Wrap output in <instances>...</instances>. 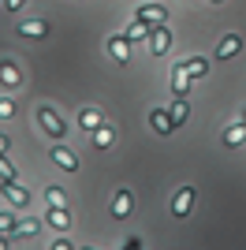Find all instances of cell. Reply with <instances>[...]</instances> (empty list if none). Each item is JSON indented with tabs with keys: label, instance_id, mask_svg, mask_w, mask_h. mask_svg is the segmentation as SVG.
<instances>
[{
	"label": "cell",
	"instance_id": "cell-1",
	"mask_svg": "<svg viewBox=\"0 0 246 250\" xmlns=\"http://www.w3.org/2000/svg\"><path fill=\"white\" fill-rule=\"evenodd\" d=\"M38 124H41V131H45L49 138H56V142L67 135V124H63L60 116H56V108H49V104H41V108H38Z\"/></svg>",
	"mask_w": 246,
	"mask_h": 250
},
{
	"label": "cell",
	"instance_id": "cell-2",
	"mask_svg": "<svg viewBox=\"0 0 246 250\" xmlns=\"http://www.w3.org/2000/svg\"><path fill=\"white\" fill-rule=\"evenodd\" d=\"M0 190H4V198L11 202V209H30V190L26 187H19L15 179H0Z\"/></svg>",
	"mask_w": 246,
	"mask_h": 250
},
{
	"label": "cell",
	"instance_id": "cell-3",
	"mask_svg": "<svg viewBox=\"0 0 246 250\" xmlns=\"http://www.w3.org/2000/svg\"><path fill=\"white\" fill-rule=\"evenodd\" d=\"M134 19L145 22V26H164V22H168V8H161V4H142V8L134 11Z\"/></svg>",
	"mask_w": 246,
	"mask_h": 250
},
{
	"label": "cell",
	"instance_id": "cell-4",
	"mask_svg": "<svg viewBox=\"0 0 246 250\" xmlns=\"http://www.w3.org/2000/svg\"><path fill=\"white\" fill-rule=\"evenodd\" d=\"M168 45H172V30H168V26H153V30H149V52H153V56H164Z\"/></svg>",
	"mask_w": 246,
	"mask_h": 250
},
{
	"label": "cell",
	"instance_id": "cell-5",
	"mask_svg": "<svg viewBox=\"0 0 246 250\" xmlns=\"http://www.w3.org/2000/svg\"><path fill=\"white\" fill-rule=\"evenodd\" d=\"M239 49H243V38H239V34H224L220 45H216V52H213V60H231Z\"/></svg>",
	"mask_w": 246,
	"mask_h": 250
},
{
	"label": "cell",
	"instance_id": "cell-6",
	"mask_svg": "<svg viewBox=\"0 0 246 250\" xmlns=\"http://www.w3.org/2000/svg\"><path fill=\"white\" fill-rule=\"evenodd\" d=\"M0 86H8V90L22 86V71L15 67V60H0Z\"/></svg>",
	"mask_w": 246,
	"mask_h": 250
},
{
	"label": "cell",
	"instance_id": "cell-7",
	"mask_svg": "<svg viewBox=\"0 0 246 250\" xmlns=\"http://www.w3.org/2000/svg\"><path fill=\"white\" fill-rule=\"evenodd\" d=\"M190 206H194V187H183V190H179V194L172 198V213L183 220L186 213H190Z\"/></svg>",
	"mask_w": 246,
	"mask_h": 250
},
{
	"label": "cell",
	"instance_id": "cell-8",
	"mask_svg": "<svg viewBox=\"0 0 246 250\" xmlns=\"http://www.w3.org/2000/svg\"><path fill=\"white\" fill-rule=\"evenodd\" d=\"M134 213V198H131V190H116V198H112V217H131Z\"/></svg>",
	"mask_w": 246,
	"mask_h": 250
},
{
	"label": "cell",
	"instance_id": "cell-9",
	"mask_svg": "<svg viewBox=\"0 0 246 250\" xmlns=\"http://www.w3.org/2000/svg\"><path fill=\"white\" fill-rule=\"evenodd\" d=\"M186 90H190V75L183 71V63H175V67H172V94L179 97V101H183V97H186Z\"/></svg>",
	"mask_w": 246,
	"mask_h": 250
},
{
	"label": "cell",
	"instance_id": "cell-10",
	"mask_svg": "<svg viewBox=\"0 0 246 250\" xmlns=\"http://www.w3.org/2000/svg\"><path fill=\"white\" fill-rule=\"evenodd\" d=\"M52 161L60 168H67V172H79V157H75L67 146H52Z\"/></svg>",
	"mask_w": 246,
	"mask_h": 250
},
{
	"label": "cell",
	"instance_id": "cell-11",
	"mask_svg": "<svg viewBox=\"0 0 246 250\" xmlns=\"http://www.w3.org/2000/svg\"><path fill=\"white\" fill-rule=\"evenodd\" d=\"M108 52H112L120 63H127L131 60V42H127L123 34H116V38H108Z\"/></svg>",
	"mask_w": 246,
	"mask_h": 250
},
{
	"label": "cell",
	"instance_id": "cell-12",
	"mask_svg": "<svg viewBox=\"0 0 246 250\" xmlns=\"http://www.w3.org/2000/svg\"><path fill=\"white\" fill-rule=\"evenodd\" d=\"M149 120H153V127L161 131V135H172V131H175V120H172V112H168V108H153V112H149Z\"/></svg>",
	"mask_w": 246,
	"mask_h": 250
},
{
	"label": "cell",
	"instance_id": "cell-13",
	"mask_svg": "<svg viewBox=\"0 0 246 250\" xmlns=\"http://www.w3.org/2000/svg\"><path fill=\"white\" fill-rule=\"evenodd\" d=\"M45 220H49L56 231H67V228H71V213H67V209H49V217H45Z\"/></svg>",
	"mask_w": 246,
	"mask_h": 250
},
{
	"label": "cell",
	"instance_id": "cell-14",
	"mask_svg": "<svg viewBox=\"0 0 246 250\" xmlns=\"http://www.w3.org/2000/svg\"><path fill=\"white\" fill-rule=\"evenodd\" d=\"M41 231V220H15V228H11V239H19V235H38Z\"/></svg>",
	"mask_w": 246,
	"mask_h": 250
},
{
	"label": "cell",
	"instance_id": "cell-15",
	"mask_svg": "<svg viewBox=\"0 0 246 250\" xmlns=\"http://www.w3.org/2000/svg\"><path fill=\"white\" fill-rule=\"evenodd\" d=\"M246 142V124H231L224 131V146H243Z\"/></svg>",
	"mask_w": 246,
	"mask_h": 250
},
{
	"label": "cell",
	"instance_id": "cell-16",
	"mask_svg": "<svg viewBox=\"0 0 246 250\" xmlns=\"http://www.w3.org/2000/svg\"><path fill=\"white\" fill-rule=\"evenodd\" d=\"M79 120H82V127H86L90 135H93V131H97V127L104 124V116L97 112V108H82V116H79Z\"/></svg>",
	"mask_w": 246,
	"mask_h": 250
},
{
	"label": "cell",
	"instance_id": "cell-17",
	"mask_svg": "<svg viewBox=\"0 0 246 250\" xmlns=\"http://www.w3.org/2000/svg\"><path fill=\"white\" fill-rule=\"evenodd\" d=\"M183 71L190 75V79H202V75L209 71V60H202V56H194V60H183Z\"/></svg>",
	"mask_w": 246,
	"mask_h": 250
},
{
	"label": "cell",
	"instance_id": "cell-18",
	"mask_svg": "<svg viewBox=\"0 0 246 250\" xmlns=\"http://www.w3.org/2000/svg\"><path fill=\"white\" fill-rule=\"evenodd\" d=\"M19 34H22V38H45V34H49V26H45L41 19H34V22H22Z\"/></svg>",
	"mask_w": 246,
	"mask_h": 250
},
{
	"label": "cell",
	"instance_id": "cell-19",
	"mask_svg": "<svg viewBox=\"0 0 246 250\" xmlns=\"http://www.w3.org/2000/svg\"><path fill=\"white\" fill-rule=\"evenodd\" d=\"M149 30H153V26H145V22L134 19L131 26H127V34H123V38H127V42H142V38H149Z\"/></svg>",
	"mask_w": 246,
	"mask_h": 250
},
{
	"label": "cell",
	"instance_id": "cell-20",
	"mask_svg": "<svg viewBox=\"0 0 246 250\" xmlns=\"http://www.w3.org/2000/svg\"><path fill=\"white\" fill-rule=\"evenodd\" d=\"M45 202H49V209H63L67 206V198H63L60 187H45Z\"/></svg>",
	"mask_w": 246,
	"mask_h": 250
},
{
	"label": "cell",
	"instance_id": "cell-21",
	"mask_svg": "<svg viewBox=\"0 0 246 250\" xmlns=\"http://www.w3.org/2000/svg\"><path fill=\"white\" fill-rule=\"evenodd\" d=\"M168 112H172V120H175V127H183L186 120H190V108H186V101H175L172 108H168Z\"/></svg>",
	"mask_w": 246,
	"mask_h": 250
},
{
	"label": "cell",
	"instance_id": "cell-22",
	"mask_svg": "<svg viewBox=\"0 0 246 250\" xmlns=\"http://www.w3.org/2000/svg\"><path fill=\"white\" fill-rule=\"evenodd\" d=\"M15 213H19V209H4V213H0V235H11V228H15Z\"/></svg>",
	"mask_w": 246,
	"mask_h": 250
},
{
	"label": "cell",
	"instance_id": "cell-23",
	"mask_svg": "<svg viewBox=\"0 0 246 250\" xmlns=\"http://www.w3.org/2000/svg\"><path fill=\"white\" fill-rule=\"evenodd\" d=\"M93 142H97V149H108V142H112V131H108V127H97V138H93Z\"/></svg>",
	"mask_w": 246,
	"mask_h": 250
},
{
	"label": "cell",
	"instance_id": "cell-24",
	"mask_svg": "<svg viewBox=\"0 0 246 250\" xmlns=\"http://www.w3.org/2000/svg\"><path fill=\"white\" fill-rule=\"evenodd\" d=\"M0 179H15V168H11L8 157H0Z\"/></svg>",
	"mask_w": 246,
	"mask_h": 250
},
{
	"label": "cell",
	"instance_id": "cell-25",
	"mask_svg": "<svg viewBox=\"0 0 246 250\" xmlns=\"http://www.w3.org/2000/svg\"><path fill=\"white\" fill-rule=\"evenodd\" d=\"M11 116H15V104L8 97H0V120H11Z\"/></svg>",
	"mask_w": 246,
	"mask_h": 250
},
{
	"label": "cell",
	"instance_id": "cell-26",
	"mask_svg": "<svg viewBox=\"0 0 246 250\" xmlns=\"http://www.w3.org/2000/svg\"><path fill=\"white\" fill-rule=\"evenodd\" d=\"M49 250H75V247H71V239H63V235H60V239L52 243V247H49Z\"/></svg>",
	"mask_w": 246,
	"mask_h": 250
},
{
	"label": "cell",
	"instance_id": "cell-27",
	"mask_svg": "<svg viewBox=\"0 0 246 250\" xmlns=\"http://www.w3.org/2000/svg\"><path fill=\"white\" fill-rule=\"evenodd\" d=\"M22 4H26V0H4V8H8V11H19Z\"/></svg>",
	"mask_w": 246,
	"mask_h": 250
},
{
	"label": "cell",
	"instance_id": "cell-28",
	"mask_svg": "<svg viewBox=\"0 0 246 250\" xmlns=\"http://www.w3.org/2000/svg\"><path fill=\"white\" fill-rule=\"evenodd\" d=\"M8 149H11V138H8V135H0V157L8 153Z\"/></svg>",
	"mask_w": 246,
	"mask_h": 250
},
{
	"label": "cell",
	"instance_id": "cell-29",
	"mask_svg": "<svg viewBox=\"0 0 246 250\" xmlns=\"http://www.w3.org/2000/svg\"><path fill=\"white\" fill-rule=\"evenodd\" d=\"M0 250H8V243H4V239H0Z\"/></svg>",
	"mask_w": 246,
	"mask_h": 250
},
{
	"label": "cell",
	"instance_id": "cell-30",
	"mask_svg": "<svg viewBox=\"0 0 246 250\" xmlns=\"http://www.w3.org/2000/svg\"><path fill=\"white\" fill-rule=\"evenodd\" d=\"M82 250H97V247H82Z\"/></svg>",
	"mask_w": 246,
	"mask_h": 250
},
{
	"label": "cell",
	"instance_id": "cell-31",
	"mask_svg": "<svg viewBox=\"0 0 246 250\" xmlns=\"http://www.w3.org/2000/svg\"><path fill=\"white\" fill-rule=\"evenodd\" d=\"M213 4H224V0H213Z\"/></svg>",
	"mask_w": 246,
	"mask_h": 250
},
{
	"label": "cell",
	"instance_id": "cell-32",
	"mask_svg": "<svg viewBox=\"0 0 246 250\" xmlns=\"http://www.w3.org/2000/svg\"><path fill=\"white\" fill-rule=\"evenodd\" d=\"M243 120H246V112H243Z\"/></svg>",
	"mask_w": 246,
	"mask_h": 250
}]
</instances>
